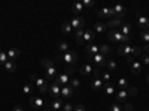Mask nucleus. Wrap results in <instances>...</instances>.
Returning a JSON list of instances; mask_svg holds the SVG:
<instances>
[{
    "label": "nucleus",
    "mask_w": 149,
    "mask_h": 111,
    "mask_svg": "<svg viewBox=\"0 0 149 111\" xmlns=\"http://www.w3.org/2000/svg\"><path fill=\"white\" fill-rule=\"evenodd\" d=\"M116 53L119 56H125V57L127 56H140L142 54V48L140 47H130L127 44H122V45L118 47Z\"/></svg>",
    "instance_id": "nucleus-1"
},
{
    "label": "nucleus",
    "mask_w": 149,
    "mask_h": 111,
    "mask_svg": "<svg viewBox=\"0 0 149 111\" xmlns=\"http://www.w3.org/2000/svg\"><path fill=\"white\" fill-rule=\"evenodd\" d=\"M107 39L110 42H121V44H127L130 41V36H124L119 30H109L107 33Z\"/></svg>",
    "instance_id": "nucleus-2"
},
{
    "label": "nucleus",
    "mask_w": 149,
    "mask_h": 111,
    "mask_svg": "<svg viewBox=\"0 0 149 111\" xmlns=\"http://www.w3.org/2000/svg\"><path fill=\"white\" fill-rule=\"evenodd\" d=\"M30 80L37 86V89H39L40 93H46V92H48V89H49V83H48L45 78H42V77H39V75H36V74H33V75L30 77Z\"/></svg>",
    "instance_id": "nucleus-3"
},
{
    "label": "nucleus",
    "mask_w": 149,
    "mask_h": 111,
    "mask_svg": "<svg viewBox=\"0 0 149 111\" xmlns=\"http://www.w3.org/2000/svg\"><path fill=\"white\" fill-rule=\"evenodd\" d=\"M57 59L66 62V63H69L70 66H74V63L78 62V54L74 53V51H67V53H63L61 56H58Z\"/></svg>",
    "instance_id": "nucleus-4"
},
{
    "label": "nucleus",
    "mask_w": 149,
    "mask_h": 111,
    "mask_svg": "<svg viewBox=\"0 0 149 111\" xmlns=\"http://www.w3.org/2000/svg\"><path fill=\"white\" fill-rule=\"evenodd\" d=\"M70 26L74 30H85V20L79 15H74L70 21Z\"/></svg>",
    "instance_id": "nucleus-5"
},
{
    "label": "nucleus",
    "mask_w": 149,
    "mask_h": 111,
    "mask_svg": "<svg viewBox=\"0 0 149 111\" xmlns=\"http://www.w3.org/2000/svg\"><path fill=\"white\" fill-rule=\"evenodd\" d=\"M48 93L49 96H52L54 99H58V98L61 96V86H58L55 81L49 84V89H48Z\"/></svg>",
    "instance_id": "nucleus-6"
},
{
    "label": "nucleus",
    "mask_w": 149,
    "mask_h": 111,
    "mask_svg": "<svg viewBox=\"0 0 149 111\" xmlns=\"http://www.w3.org/2000/svg\"><path fill=\"white\" fill-rule=\"evenodd\" d=\"M91 60L94 62V63H95L98 68H104V66H106V63H107V57L102 56L100 53L95 54V56H93V57H91Z\"/></svg>",
    "instance_id": "nucleus-7"
},
{
    "label": "nucleus",
    "mask_w": 149,
    "mask_h": 111,
    "mask_svg": "<svg viewBox=\"0 0 149 111\" xmlns=\"http://www.w3.org/2000/svg\"><path fill=\"white\" fill-rule=\"evenodd\" d=\"M55 83L58 84V86H69V83H70V75L67 72H63V74H58L57 75V78H55Z\"/></svg>",
    "instance_id": "nucleus-8"
},
{
    "label": "nucleus",
    "mask_w": 149,
    "mask_h": 111,
    "mask_svg": "<svg viewBox=\"0 0 149 111\" xmlns=\"http://www.w3.org/2000/svg\"><path fill=\"white\" fill-rule=\"evenodd\" d=\"M30 105H31L33 108H43V107H46V102L42 99L40 96H31Z\"/></svg>",
    "instance_id": "nucleus-9"
},
{
    "label": "nucleus",
    "mask_w": 149,
    "mask_h": 111,
    "mask_svg": "<svg viewBox=\"0 0 149 111\" xmlns=\"http://www.w3.org/2000/svg\"><path fill=\"white\" fill-rule=\"evenodd\" d=\"M97 15L100 17V18H104V17L112 18V17H115L113 9H112V8H103V9H98V11H97Z\"/></svg>",
    "instance_id": "nucleus-10"
},
{
    "label": "nucleus",
    "mask_w": 149,
    "mask_h": 111,
    "mask_svg": "<svg viewBox=\"0 0 149 111\" xmlns=\"http://www.w3.org/2000/svg\"><path fill=\"white\" fill-rule=\"evenodd\" d=\"M94 39H95V33L91 29H85L84 30V36H82V41L88 44V42H93Z\"/></svg>",
    "instance_id": "nucleus-11"
},
{
    "label": "nucleus",
    "mask_w": 149,
    "mask_h": 111,
    "mask_svg": "<svg viewBox=\"0 0 149 111\" xmlns=\"http://www.w3.org/2000/svg\"><path fill=\"white\" fill-rule=\"evenodd\" d=\"M122 26V20H109V23H106V27H109L110 30H118Z\"/></svg>",
    "instance_id": "nucleus-12"
},
{
    "label": "nucleus",
    "mask_w": 149,
    "mask_h": 111,
    "mask_svg": "<svg viewBox=\"0 0 149 111\" xmlns=\"http://www.w3.org/2000/svg\"><path fill=\"white\" fill-rule=\"evenodd\" d=\"M98 53H100V48H98L97 45H86V57H88L90 60H91L93 56H95Z\"/></svg>",
    "instance_id": "nucleus-13"
},
{
    "label": "nucleus",
    "mask_w": 149,
    "mask_h": 111,
    "mask_svg": "<svg viewBox=\"0 0 149 111\" xmlns=\"http://www.w3.org/2000/svg\"><path fill=\"white\" fill-rule=\"evenodd\" d=\"M112 9H113V14H115V17H118V20H121L124 15H125V8H124L122 5H115Z\"/></svg>",
    "instance_id": "nucleus-14"
},
{
    "label": "nucleus",
    "mask_w": 149,
    "mask_h": 111,
    "mask_svg": "<svg viewBox=\"0 0 149 111\" xmlns=\"http://www.w3.org/2000/svg\"><path fill=\"white\" fill-rule=\"evenodd\" d=\"M142 68H143V65L140 63V62H137V60H134L131 63V72L134 74V75H140Z\"/></svg>",
    "instance_id": "nucleus-15"
},
{
    "label": "nucleus",
    "mask_w": 149,
    "mask_h": 111,
    "mask_svg": "<svg viewBox=\"0 0 149 111\" xmlns=\"http://www.w3.org/2000/svg\"><path fill=\"white\" fill-rule=\"evenodd\" d=\"M73 92H74V89H72L70 86H63V87H61V96L63 98H72Z\"/></svg>",
    "instance_id": "nucleus-16"
},
{
    "label": "nucleus",
    "mask_w": 149,
    "mask_h": 111,
    "mask_svg": "<svg viewBox=\"0 0 149 111\" xmlns=\"http://www.w3.org/2000/svg\"><path fill=\"white\" fill-rule=\"evenodd\" d=\"M6 54H8V57H9V60H17L18 59V56H19V50L18 48H9V50L6 51Z\"/></svg>",
    "instance_id": "nucleus-17"
},
{
    "label": "nucleus",
    "mask_w": 149,
    "mask_h": 111,
    "mask_svg": "<svg viewBox=\"0 0 149 111\" xmlns=\"http://www.w3.org/2000/svg\"><path fill=\"white\" fill-rule=\"evenodd\" d=\"M79 72H81V75H84V77H88V75H91V74H93V66L86 63V65L81 66Z\"/></svg>",
    "instance_id": "nucleus-18"
},
{
    "label": "nucleus",
    "mask_w": 149,
    "mask_h": 111,
    "mask_svg": "<svg viewBox=\"0 0 149 111\" xmlns=\"http://www.w3.org/2000/svg\"><path fill=\"white\" fill-rule=\"evenodd\" d=\"M104 86V83L100 80V78H94V81L91 83V89L94 92H98V90H102V87Z\"/></svg>",
    "instance_id": "nucleus-19"
},
{
    "label": "nucleus",
    "mask_w": 149,
    "mask_h": 111,
    "mask_svg": "<svg viewBox=\"0 0 149 111\" xmlns=\"http://www.w3.org/2000/svg\"><path fill=\"white\" fill-rule=\"evenodd\" d=\"M131 30H133V26L130 23H125V24H122L121 26V33L124 35V36H130V33H131Z\"/></svg>",
    "instance_id": "nucleus-20"
},
{
    "label": "nucleus",
    "mask_w": 149,
    "mask_h": 111,
    "mask_svg": "<svg viewBox=\"0 0 149 111\" xmlns=\"http://www.w3.org/2000/svg\"><path fill=\"white\" fill-rule=\"evenodd\" d=\"M106 24L104 23H100V21H98V23H95L94 24V30L98 33V35H103V33H106Z\"/></svg>",
    "instance_id": "nucleus-21"
},
{
    "label": "nucleus",
    "mask_w": 149,
    "mask_h": 111,
    "mask_svg": "<svg viewBox=\"0 0 149 111\" xmlns=\"http://www.w3.org/2000/svg\"><path fill=\"white\" fill-rule=\"evenodd\" d=\"M49 108H52L54 111H58L60 108H63V99H61V98H58V99H54Z\"/></svg>",
    "instance_id": "nucleus-22"
},
{
    "label": "nucleus",
    "mask_w": 149,
    "mask_h": 111,
    "mask_svg": "<svg viewBox=\"0 0 149 111\" xmlns=\"http://www.w3.org/2000/svg\"><path fill=\"white\" fill-rule=\"evenodd\" d=\"M72 11L74 12V14H81V12H84V5H82V2H76V3H73L72 5Z\"/></svg>",
    "instance_id": "nucleus-23"
},
{
    "label": "nucleus",
    "mask_w": 149,
    "mask_h": 111,
    "mask_svg": "<svg viewBox=\"0 0 149 111\" xmlns=\"http://www.w3.org/2000/svg\"><path fill=\"white\" fill-rule=\"evenodd\" d=\"M61 32H63L64 35H70L72 33V26H70V21H64L63 24H61Z\"/></svg>",
    "instance_id": "nucleus-24"
},
{
    "label": "nucleus",
    "mask_w": 149,
    "mask_h": 111,
    "mask_svg": "<svg viewBox=\"0 0 149 111\" xmlns=\"http://www.w3.org/2000/svg\"><path fill=\"white\" fill-rule=\"evenodd\" d=\"M98 48H100V54L104 56V57H109V56L112 54V48L107 47V45H100Z\"/></svg>",
    "instance_id": "nucleus-25"
},
{
    "label": "nucleus",
    "mask_w": 149,
    "mask_h": 111,
    "mask_svg": "<svg viewBox=\"0 0 149 111\" xmlns=\"http://www.w3.org/2000/svg\"><path fill=\"white\" fill-rule=\"evenodd\" d=\"M5 69H6V72H10V74L15 72V71H17V63H15L14 60H9L8 63L5 65Z\"/></svg>",
    "instance_id": "nucleus-26"
},
{
    "label": "nucleus",
    "mask_w": 149,
    "mask_h": 111,
    "mask_svg": "<svg viewBox=\"0 0 149 111\" xmlns=\"http://www.w3.org/2000/svg\"><path fill=\"white\" fill-rule=\"evenodd\" d=\"M127 98H128V93H127V90H124V89H122L121 92H118V93H116V101H118V102L125 101Z\"/></svg>",
    "instance_id": "nucleus-27"
},
{
    "label": "nucleus",
    "mask_w": 149,
    "mask_h": 111,
    "mask_svg": "<svg viewBox=\"0 0 149 111\" xmlns=\"http://www.w3.org/2000/svg\"><path fill=\"white\" fill-rule=\"evenodd\" d=\"M137 24H139L142 29H146V30H148V27H149V18H146V17H140L139 21H137Z\"/></svg>",
    "instance_id": "nucleus-28"
},
{
    "label": "nucleus",
    "mask_w": 149,
    "mask_h": 111,
    "mask_svg": "<svg viewBox=\"0 0 149 111\" xmlns=\"http://www.w3.org/2000/svg\"><path fill=\"white\" fill-rule=\"evenodd\" d=\"M82 36H84V30H76L74 32V41H76V44H84V41H82Z\"/></svg>",
    "instance_id": "nucleus-29"
},
{
    "label": "nucleus",
    "mask_w": 149,
    "mask_h": 111,
    "mask_svg": "<svg viewBox=\"0 0 149 111\" xmlns=\"http://www.w3.org/2000/svg\"><path fill=\"white\" fill-rule=\"evenodd\" d=\"M69 44L67 42H64V41H61V42H58V50L61 51V53H67V51H70L69 50Z\"/></svg>",
    "instance_id": "nucleus-30"
},
{
    "label": "nucleus",
    "mask_w": 149,
    "mask_h": 111,
    "mask_svg": "<svg viewBox=\"0 0 149 111\" xmlns=\"http://www.w3.org/2000/svg\"><path fill=\"white\" fill-rule=\"evenodd\" d=\"M106 68L110 71V72H113V71H116V68H118V65H116V62L115 60H107V63H106Z\"/></svg>",
    "instance_id": "nucleus-31"
},
{
    "label": "nucleus",
    "mask_w": 149,
    "mask_h": 111,
    "mask_svg": "<svg viewBox=\"0 0 149 111\" xmlns=\"http://www.w3.org/2000/svg\"><path fill=\"white\" fill-rule=\"evenodd\" d=\"M103 87H104V93H106V95H110V96L115 95V87H113L110 83H109V84H104Z\"/></svg>",
    "instance_id": "nucleus-32"
},
{
    "label": "nucleus",
    "mask_w": 149,
    "mask_h": 111,
    "mask_svg": "<svg viewBox=\"0 0 149 111\" xmlns=\"http://www.w3.org/2000/svg\"><path fill=\"white\" fill-rule=\"evenodd\" d=\"M118 86H119L121 89L125 90V89L128 87V86H130V81H128L127 78H119V80H118Z\"/></svg>",
    "instance_id": "nucleus-33"
},
{
    "label": "nucleus",
    "mask_w": 149,
    "mask_h": 111,
    "mask_svg": "<svg viewBox=\"0 0 149 111\" xmlns=\"http://www.w3.org/2000/svg\"><path fill=\"white\" fill-rule=\"evenodd\" d=\"M42 66H43L45 69H48V68H52V66H55V63H54V60H49V59H42Z\"/></svg>",
    "instance_id": "nucleus-34"
},
{
    "label": "nucleus",
    "mask_w": 149,
    "mask_h": 111,
    "mask_svg": "<svg viewBox=\"0 0 149 111\" xmlns=\"http://www.w3.org/2000/svg\"><path fill=\"white\" fill-rule=\"evenodd\" d=\"M9 62V57L6 54V51H0V65H6Z\"/></svg>",
    "instance_id": "nucleus-35"
},
{
    "label": "nucleus",
    "mask_w": 149,
    "mask_h": 111,
    "mask_svg": "<svg viewBox=\"0 0 149 111\" xmlns=\"http://www.w3.org/2000/svg\"><path fill=\"white\" fill-rule=\"evenodd\" d=\"M22 93H26V95H33V86H31V84H24Z\"/></svg>",
    "instance_id": "nucleus-36"
},
{
    "label": "nucleus",
    "mask_w": 149,
    "mask_h": 111,
    "mask_svg": "<svg viewBox=\"0 0 149 111\" xmlns=\"http://www.w3.org/2000/svg\"><path fill=\"white\" fill-rule=\"evenodd\" d=\"M140 39L145 42V44H149V30H143L140 33Z\"/></svg>",
    "instance_id": "nucleus-37"
},
{
    "label": "nucleus",
    "mask_w": 149,
    "mask_h": 111,
    "mask_svg": "<svg viewBox=\"0 0 149 111\" xmlns=\"http://www.w3.org/2000/svg\"><path fill=\"white\" fill-rule=\"evenodd\" d=\"M69 86H70L72 89H78L79 86H81V81H79L78 78H72V80H70V84H69Z\"/></svg>",
    "instance_id": "nucleus-38"
},
{
    "label": "nucleus",
    "mask_w": 149,
    "mask_h": 111,
    "mask_svg": "<svg viewBox=\"0 0 149 111\" xmlns=\"http://www.w3.org/2000/svg\"><path fill=\"white\" fill-rule=\"evenodd\" d=\"M93 75H94V78H100L102 77V71H100V68H98V66L93 68Z\"/></svg>",
    "instance_id": "nucleus-39"
},
{
    "label": "nucleus",
    "mask_w": 149,
    "mask_h": 111,
    "mask_svg": "<svg viewBox=\"0 0 149 111\" xmlns=\"http://www.w3.org/2000/svg\"><path fill=\"white\" fill-rule=\"evenodd\" d=\"M127 93H128V96H136V95L139 93V90H137V87H130L127 90Z\"/></svg>",
    "instance_id": "nucleus-40"
},
{
    "label": "nucleus",
    "mask_w": 149,
    "mask_h": 111,
    "mask_svg": "<svg viewBox=\"0 0 149 111\" xmlns=\"http://www.w3.org/2000/svg\"><path fill=\"white\" fill-rule=\"evenodd\" d=\"M133 110H134V105L131 102H127L125 105L122 107V111H133Z\"/></svg>",
    "instance_id": "nucleus-41"
},
{
    "label": "nucleus",
    "mask_w": 149,
    "mask_h": 111,
    "mask_svg": "<svg viewBox=\"0 0 149 111\" xmlns=\"http://www.w3.org/2000/svg\"><path fill=\"white\" fill-rule=\"evenodd\" d=\"M102 74H103L104 84H109V83H110V74H109V72H102Z\"/></svg>",
    "instance_id": "nucleus-42"
},
{
    "label": "nucleus",
    "mask_w": 149,
    "mask_h": 111,
    "mask_svg": "<svg viewBox=\"0 0 149 111\" xmlns=\"http://www.w3.org/2000/svg\"><path fill=\"white\" fill-rule=\"evenodd\" d=\"M63 111H74V105L73 104H66V105H63Z\"/></svg>",
    "instance_id": "nucleus-43"
},
{
    "label": "nucleus",
    "mask_w": 149,
    "mask_h": 111,
    "mask_svg": "<svg viewBox=\"0 0 149 111\" xmlns=\"http://www.w3.org/2000/svg\"><path fill=\"white\" fill-rule=\"evenodd\" d=\"M82 5H84V8H85V6H86V8H93V6H94V2H93V0H84Z\"/></svg>",
    "instance_id": "nucleus-44"
},
{
    "label": "nucleus",
    "mask_w": 149,
    "mask_h": 111,
    "mask_svg": "<svg viewBox=\"0 0 149 111\" xmlns=\"http://www.w3.org/2000/svg\"><path fill=\"white\" fill-rule=\"evenodd\" d=\"M142 65H145V66H149V56H148V54L142 56Z\"/></svg>",
    "instance_id": "nucleus-45"
},
{
    "label": "nucleus",
    "mask_w": 149,
    "mask_h": 111,
    "mask_svg": "<svg viewBox=\"0 0 149 111\" xmlns=\"http://www.w3.org/2000/svg\"><path fill=\"white\" fill-rule=\"evenodd\" d=\"M110 111H122V107L119 104H115V105L110 107Z\"/></svg>",
    "instance_id": "nucleus-46"
},
{
    "label": "nucleus",
    "mask_w": 149,
    "mask_h": 111,
    "mask_svg": "<svg viewBox=\"0 0 149 111\" xmlns=\"http://www.w3.org/2000/svg\"><path fill=\"white\" fill-rule=\"evenodd\" d=\"M74 111H86V108H85L82 104H79V105H76V107H74Z\"/></svg>",
    "instance_id": "nucleus-47"
},
{
    "label": "nucleus",
    "mask_w": 149,
    "mask_h": 111,
    "mask_svg": "<svg viewBox=\"0 0 149 111\" xmlns=\"http://www.w3.org/2000/svg\"><path fill=\"white\" fill-rule=\"evenodd\" d=\"M142 50H145V51L149 54V44H146V45H145V48H142Z\"/></svg>",
    "instance_id": "nucleus-48"
},
{
    "label": "nucleus",
    "mask_w": 149,
    "mask_h": 111,
    "mask_svg": "<svg viewBox=\"0 0 149 111\" xmlns=\"http://www.w3.org/2000/svg\"><path fill=\"white\" fill-rule=\"evenodd\" d=\"M12 111H24V110H22L21 107H15V108H14V110H12Z\"/></svg>",
    "instance_id": "nucleus-49"
},
{
    "label": "nucleus",
    "mask_w": 149,
    "mask_h": 111,
    "mask_svg": "<svg viewBox=\"0 0 149 111\" xmlns=\"http://www.w3.org/2000/svg\"><path fill=\"white\" fill-rule=\"evenodd\" d=\"M45 111H52L51 108H45Z\"/></svg>",
    "instance_id": "nucleus-50"
},
{
    "label": "nucleus",
    "mask_w": 149,
    "mask_h": 111,
    "mask_svg": "<svg viewBox=\"0 0 149 111\" xmlns=\"http://www.w3.org/2000/svg\"><path fill=\"white\" fill-rule=\"evenodd\" d=\"M146 81H148V83H149V75H148V77H146Z\"/></svg>",
    "instance_id": "nucleus-51"
}]
</instances>
